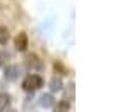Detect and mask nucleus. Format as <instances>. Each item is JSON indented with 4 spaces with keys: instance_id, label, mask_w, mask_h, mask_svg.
<instances>
[{
    "instance_id": "obj_1",
    "label": "nucleus",
    "mask_w": 121,
    "mask_h": 112,
    "mask_svg": "<svg viewBox=\"0 0 121 112\" xmlns=\"http://www.w3.org/2000/svg\"><path fill=\"white\" fill-rule=\"evenodd\" d=\"M44 85V80H42V77L37 75V74H32V75H29L25 80L22 82V87L27 90V92H34V90H39L40 87Z\"/></svg>"
},
{
    "instance_id": "obj_2",
    "label": "nucleus",
    "mask_w": 121,
    "mask_h": 112,
    "mask_svg": "<svg viewBox=\"0 0 121 112\" xmlns=\"http://www.w3.org/2000/svg\"><path fill=\"white\" fill-rule=\"evenodd\" d=\"M15 47H17L20 52H24L27 49V37H25V34H20L17 39H15Z\"/></svg>"
},
{
    "instance_id": "obj_3",
    "label": "nucleus",
    "mask_w": 121,
    "mask_h": 112,
    "mask_svg": "<svg viewBox=\"0 0 121 112\" xmlns=\"http://www.w3.org/2000/svg\"><path fill=\"white\" fill-rule=\"evenodd\" d=\"M10 105V97L7 94H0V110H7Z\"/></svg>"
},
{
    "instance_id": "obj_4",
    "label": "nucleus",
    "mask_w": 121,
    "mask_h": 112,
    "mask_svg": "<svg viewBox=\"0 0 121 112\" xmlns=\"http://www.w3.org/2000/svg\"><path fill=\"white\" fill-rule=\"evenodd\" d=\"M60 87H62V82H60V79H52V82H51V92H57L60 90Z\"/></svg>"
},
{
    "instance_id": "obj_5",
    "label": "nucleus",
    "mask_w": 121,
    "mask_h": 112,
    "mask_svg": "<svg viewBox=\"0 0 121 112\" xmlns=\"http://www.w3.org/2000/svg\"><path fill=\"white\" fill-rule=\"evenodd\" d=\"M56 110H71V104L67 100H60L56 107Z\"/></svg>"
},
{
    "instance_id": "obj_6",
    "label": "nucleus",
    "mask_w": 121,
    "mask_h": 112,
    "mask_svg": "<svg viewBox=\"0 0 121 112\" xmlns=\"http://www.w3.org/2000/svg\"><path fill=\"white\" fill-rule=\"evenodd\" d=\"M7 40H9L7 28H0V44H7Z\"/></svg>"
},
{
    "instance_id": "obj_7",
    "label": "nucleus",
    "mask_w": 121,
    "mask_h": 112,
    "mask_svg": "<svg viewBox=\"0 0 121 112\" xmlns=\"http://www.w3.org/2000/svg\"><path fill=\"white\" fill-rule=\"evenodd\" d=\"M42 104H45L44 107H49V105H52V100H51V95H45V97H42V100H40Z\"/></svg>"
},
{
    "instance_id": "obj_8",
    "label": "nucleus",
    "mask_w": 121,
    "mask_h": 112,
    "mask_svg": "<svg viewBox=\"0 0 121 112\" xmlns=\"http://www.w3.org/2000/svg\"><path fill=\"white\" fill-rule=\"evenodd\" d=\"M17 74H19V70L15 69V67H10V69L7 70V77H9V79H12V75H17Z\"/></svg>"
}]
</instances>
